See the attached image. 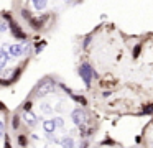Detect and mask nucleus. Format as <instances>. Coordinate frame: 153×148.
<instances>
[{"label":"nucleus","mask_w":153,"mask_h":148,"mask_svg":"<svg viewBox=\"0 0 153 148\" xmlns=\"http://www.w3.org/2000/svg\"><path fill=\"white\" fill-rule=\"evenodd\" d=\"M54 87H56V82H54L53 77H43L40 79L36 86H35L33 92H35V97H45L46 94H51L54 92Z\"/></svg>","instance_id":"obj_1"},{"label":"nucleus","mask_w":153,"mask_h":148,"mask_svg":"<svg viewBox=\"0 0 153 148\" xmlns=\"http://www.w3.org/2000/svg\"><path fill=\"white\" fill-rule=\"evenodd\" d=\"M50 13H43V15L40 16H31L30 20H28V25L31 26V30L33 31H41V30H45L48 26V22H50Z\"/></svg>","instance_id":"obj_2"},{"label":"nucleus","mask_w":153,"mask_h":148,"mask_svg":"<svg viewBox=\"0 0 153 148\" xmlns=\"http://www.w3.org/2000/svg\"><path fill=\"white\" fill-rule=\"evenodd\" d=\"M77 74H79L81 79H82L84 84L89 87L91 82H92V79H94V69H92V66H91L89 62H82V64L77 68Z\"/></svg>","instance_id":"obj_3"},{"label":"nucleus","mask_w":153,"mask_h":148,"mask_svg":"<svg viewBox=\"0 0 153 148\" xmlns=\"http://www.w3.org/2000/svg\"><path fill=\"white\" fill-rule=\"evenodd\" d=\"M8 31H10V35L13 36V39H18L20 43H27L28 41L27 31H25V30L22 28L17 22H13V20L10 22V28H8Z\"/></svg>","instance_id":"obj_4"},{"label":"nucleus","mask_w":153,"mask_h":148,"mask_svg":"<svg viewBox=\"0 0 153 148\" xmlns=\"http://www.w3.org/2000/svg\"><path fill=\"white\" fill-rule=\"evenodd\" d=\"M71 120H73L74 125H77V127H81L82 123H86L87 122V114L84 109H74L73 112H71Z\"/></svg>","instance_id":"obj_5"},{"label":"nucleus","mask_w":153,"mask_h":148,"mask_svg":"<svg viewBox=\"0 0 153 148\" xmlns=\"http://www.w3.org/2000/svg\"><path fill=\"white\" fill-rule=\"evenodd\" d=\"M4 48H8V53L10 56H15V58H20V56H25V46L23 43H15V45H4Z\"/></svg>","instance_id":"obj_6"},{"label":"nucleus","mask_w":153,"mask_h":148,"mask_svg":"<svg viewBox=\"0 0 153 148\" xmlns=\"http://www.w3.org/2000/svg\"><path fill=\"white\" fill-rule=\"evenodd\" d=\"M22 118H23V122L28 125V127H36V123H38V117L35 114H31L30 110L23 112V114H22Z\"/></svg>","instance_id":"obj_7"},{"label":"nucleus","mask_w":153,"mask_h":148,"mask_svg":"<svg viewBox=\"0 0 153 148\" xmlns=\"http://www.w3.org/2000/svg\"><path fill=\"white\" fill-rule=\"evenodd\" d=\"M8 61H10V53L5 48H0V71L5 69V66L8 64Z\"/></svg>","instance_id":"obj_8"},{"label":"nucleus","mask_w":153,"mask_h":148,"mask_svg":"<svg viewBox=\"0 0 153 148\" xmlns=\"http://www.w3.org/2000/svg\"><path fill=\"white\" fill-rule=\"evenodd\" d=\"M43 128L46 133H54V130H56V125H54V118H46V120L43 122Z\"/></svg>","instance_id":"obj_9"},{"label":"nucleus","mask_w":153,"mask_h":148,"mask_svg":"<svg viewBox=\"0 0 153 148\" xmlns=\"http://www.w3.org/2000/svg\"><path fill=\"white\" fill-rule=\"evenodd\" d=\"M31 5L36 12H43L48 5V0H31Z\"/></svg>","instance_id":"obj_10"},{"label":"nucleus","mask_w":153,"mask_h":148,"mask_svg":"<svg viewBox=\"0 0 153 148\" xmlns=\"http://www.w3.org/2000/svg\"><path fill=\"white\" fill-rule=\"evenodd\" d=\"M59 145H61L63 148H76V143H74V138H73V137H64V138H61Z\"/></svg>","instance_id":"obj_11"},{"label":"nucleus","mask_w":153,"mask_h":148,"mask_svg":"<svg viewBox=\"0 0 153 148\" xmlns=\"http://www.w3.org/2000/svg\"><path fill=\"white\" fill-rule=\"evenodd\" d=\"M46 39H38V41H33V46H35V54H40L41 51L45 49V46H46Z\"/></svg>","instance_id":"obj_12"},{"label":"nucleus","mask_w":153,"mask_h":148,"mask_svg":"<svg viewBox=\"0 0 153 148\" xmlns=\"http://www.w3.org/2000/svg\"><path fill=\"white\" fill-rule=\"evenodd\" d=\"M22 71H23V66H17V68H15L13 74H12V77H10V84H12V82H17V81H18V77H20Z\"/></svg>","instance_id":"obj_13"},{"label":"nucleus","mask_w":153,"mask_h":148,"mask_svg":"<svg viewBox=\"0 0 153 148\" xmlns=\"http://www.w3.org/2000/svg\"><path fill=\"white\" fill-rule=\"evenodd\" d=\"M8 28H10V23H8L5 18H2V16H0V33L8 31Z\"/></svg>","instance_id":"obj_14"},{"label":"nucleus","mask_w":153,"mask_h":148,"mask_svg":"<svg viewBox=\"0 0 153 148\" xmlns=\"http://www.w3.org/2000/svg\"><path fill=\"white\" fill-rule=\"evenodd\" d=\"M20 15H22V18H25V20L28 22V20H30L31 16H33V13H31L28 8H22V10H20Z\"/></svg>","instance_id":"obj_15"},{"label":"nucleus","mask_w":153,"mask_h":148,"mask_svg":"<svg viewBox=\"0 0 153 148\" xmlns=\"http://www.w3.org/2000/svg\"><path fill=\"white\" fill-rule=\"evenodd\" d=\"M140 114H143V115L153 114V104H146L145 107H142V110H140Z\"/></svg>","instance_id":"obj_16"},{"label":"nucleus","mask_w":153,"mask_h":148,"mask_svg":"<svg viewBox=\"0 0 153 148\" xmlns=\"http://www.w3.org/2000/svg\"><path fill=\"white\" fill-rule=\"evenodd\" d=\"M140 53H142V43H138V45H135V46H133V51H132V56H133V58H138V56H140Z\"/></svg>","instance_id":"obj_17"},{"label":"nucleus","mask_w":153,"mask_h":148,"mask_svg":"<svg viewBox=\"0 0 153 148\" xmlns=\"http://www.w3.org/2000/svg\"><path fill=\"white\" fill-rule=\"evenodd\" d=\"M17 140H18V145H20L22 148H25L28 145V140H27V137H25V135H18Z\"/></svg>","instance_id":"obj_18"},{"label":"nucleus","mask_w":153,"mask_h":148,"mask_svg":"<svg viewBox=\"0 0 153 148\" xmlns=\"http://www.w3.org/2000/svg\"><path fill=\"white\" fill-rule=\"evenodd\" d=\"M71 97H73V100H76V102H79L81 105H87V100L82 97V95H74V94H71Z\"/></svg>","instance_id":"obj_19"},{"label":"nucleus","mask_w":153,"mask_h":148,"mask_svg":"<svg viewBox=\"0 0 153 148\" xmlns=\"http://www.w3.org/2000/svg\"><path fill=\"white\" fill-rule=\"evenodd\" d=\"M12 127H13V130H18V127H20V117H18V115H13V120H12Z\"/></svg>","instance_id":"obj_20"},{"label":"nucleus","mask_w":153,"mask_h":148,"mask_svg":"<svg viewBox=\"0 0 153 148\" xmlns=\"http://www.w3.org/2000/svg\"><path fill=\"white\" fill-rule=\"evenodd\" d=\"M91 41H92V33H91V35H87V36H86V38H84V41H82V48H84V49H86V48H87V46H89V45H91Z\"/></svg>","instance_id":"obj_21"},{"label":"nucleus","mask_w":153,"mask_h":148,"mask_svg":"<svg viewBox=\"0 0 153 148\" xmlns=\"http://www.w3.org/2000/svg\"><path fill=\"white\" fill-rule=\"evenodd\" d=\"M31 107H33V100H31V99H28V100L23 104V112H28V110H31Z\"/></svg>","instance_id":"obj_22"},{"label":"nucleus","mask_w":153,"mask_h":148,"mask_svg":"<svg viewBox=\"0 0 153 148\" xmlns=\"http://www.w3.org/2000/svg\"><path fill=\"white\" fill-rule=\"evenodd\" d=\"M54 125H56V128H63L64 127V120L61 117H56L54 118Z\"/></svg>","instance_id":"obj_23"},{"label":"nucleus","mask_w":153,"mask_h":148,"mask_svg":"<svg viewBox=\"0 0 153 148\" xmlns=\"http://www.w3.org/2000/svg\"><path fill=\"white\" fill-rule=\"evenodd\" d=\"M0 16H2V18H5V20H7L8 23H10L12 20H13V18H12V13H10V12H5V13H2V15H0Z\"/></svg>","instance_id":"obj_24"},{"label":"nucleus","mask_w":153,"mask_h":148,"mask_svg":"<svg viewBox=\"0 0 153 148\" xmlns=\"http://www.w3.org/2000/svg\"><path fill=\"white\" fill-rule=\"evenodd\" d=\"M5 135V123L0 120V137H4Z\"/></svg>","instance_id":"obj_25"},{"label":"nucleus","mask_w":153,"mask_h":148,"mask_svg":"<svg viewBox=\"0 0 153 148\" xmlns=\"http://www.w3.org/2000/svg\"><path fill=\"white\" fill-rule=\"evenodd\" d=\"M87 147H89V143H87L86 140H82V143H81V147H79V148H87Z\"/></svg>","instance_id":"obj_26"},{"label":"nucleus","mask_w":153,"mask_h":148,"mask_svg":"<svg viewBox=\"0 0 153 148\" xmlns=\"http://www.w3.org/2000/svg\"><path fill=\"white\" fill-rule=\"evenodd\" d=\"M4 148H12V145H10V140H8V138L5 140V147H4Z\"/></svg>","instance_id":"obj_27"},{"label":"nucleus","mask_w":153,"mask_h":148,"mask_svg":"<svg viewBox=\"0 0 153 148\" xmlns=\"http://www.w3.org/2000/svg\"><path fill=\"white\" fill-rule=\"evenodd\" d=\"M43 110H45V112H48V114H50V112H51V109H50V107H46V104H45V105H43Z\"/></svg>","instance_id":"obj_28"},{"label":"nucleus","mask_w":153,"mask_h":148,"mask_svg":"<svg viewBox=\"0 0 153 148\" xmlns=\"http://www.w3.org/2000/svg\"><path fill=\"white\" fill-rule=\"evenodd\" d=\"M102 95H104V97H109V95H110V91H105V92H104Z\"/></svg>","instance_id":"obj_29"},{"label":"nucleus","mask_w":153,"mask_h":148,"mask_svg":"<svg viewBox=\"0 0 153 148\" xmlns=\"http://www.w3.org/2000/svg\"><path fill=\"white\" fill-rule=\"evenodd\" d=\"M0 110H5V105L2 104V102H0Z\"/></svg>","instance_id":"obj_30"},{"label":"nucleus","mask_w":153,"mask_h":148,"mask_svg":"<svg viewBox=\"0 0 153 148\" xmlns=\"http://www.w3.org/2000/svg\"><path fill=\"white\" fill-rule=\"evenodd\" d=\"M77 2H82V0H77Z\"/></svg>","instance_id":"obj_31"}]
</instances>
